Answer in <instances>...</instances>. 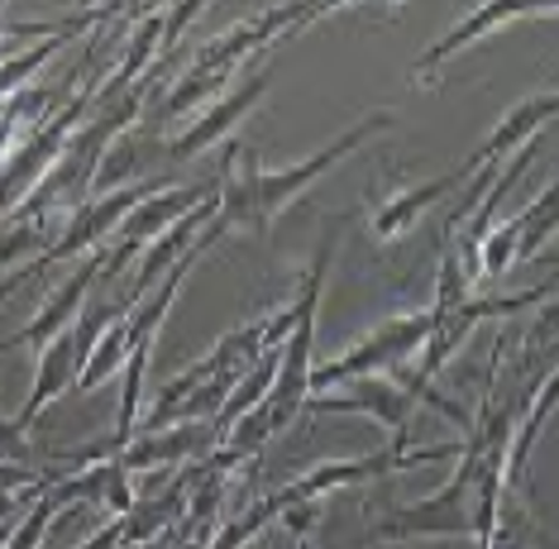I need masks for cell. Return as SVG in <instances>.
<instances>
[{
	"label": "cell",
	"instance_id": "obj_1",
	"mask_svg": "<svg viewBox=\"0 0 559 549\" xmlns=\"http://www.w3.org/2000/svg\"><path fill=\"white\" fill-rule=\"evenodd\" d=\"M397 124V110H368L349 124L345 134H335V144L316 148L311 158L292 163V168H263L259 148L245 139H225V163L215 177V225L230 235V229H249V235H269V225L283 215L292 201L301 196L311 182H321L330 168H340L345 158H354L368 139L383 134Z\"/></svg>",
	"mask_w": 559,
	"mask_h": 549
},
{
	"label": "cell",
	"instance_id": "obj_2",
	"mask_svg": "<svg viewBox=\"0 0 559 549\" xmlns=\"http://www.w3.org/2000/svg\"><path fill=\"white\" fill-rule=\"evenodd\" d=\"M330 259H335V225L325 220V235L321 244H316V259L307 267V277H301V291L292 297L297 306V325H292V335L283 339V349H277V378L269 387V397H263V411L273 420V435L277 430H287L297 411H307V397H311V349H316V311H321V291H325V273H330Z\"/></svg>",
	"mask_w": 559,
	"mask_h": 549
},
{
	"label": "cell",
	"instance_id": "obj_3",
	"mask_svg": "<svg viewBox=\"0 0 559 549\" xmlns=\"http://www.w3.org/2000/svg\"><path fill=\"white\" fill-rule=\"evenodd\" d=\"M430 335V311H412V315H392V321L373 325L368 335L345 349L335 363H316L311 368V397H321V392L340 387V382L349 378H368V373H392V368H402L406 359H416L421 354V344ZM307 397V402H311Z\"/></svg>",
	"mask_w": 559,
	"mask_h": 549
},
{
	"label": "cell",
	"instance_id": "obj_4",
	"mask_svg": "<svg viewBox=\"0 0 559 549\" xmlns=\"http://www.w3.org/2000/svg\"><path fill=\"white\" fill-rule=\"evenodd\" d=\"M450 535H464L474 540V497H468V482L454 474L444 488L416 497L406 506H392L383 521L368 526V545H402V540H450Z\"/></svg>",
	"mask_w": 559,
	"mask_h": 549
},
{
	"label": "cell",
	"instance_id": "obj_5",
	"mask_svg": "<svg viewBox=\"0 0 559 549\" xmlns=\"http://www.w3.org/2000/svg\"><path fill=\"white\" fill-rule=\"evenodd\" d=\"M307 411L311 416H368L373 426L388 430L392 450H412V440H406V426H412L416 397L402 387L397 378H388V373H368V378L340 382V387H330V392H321V397H311Z\"/></svg>",
	"mask_w": 559,
	"mask_h": 549
},
{
	"label": "cell",
	"instance_id": "obj_6",
	"mask_svg": "<svg viewBox=\"0 0 559 549\" xmlns=\"http://www.w3.org/2000/svg\"><path fill=\"white\" fill-rule=\"evenodd\" d=\"M536 15H555V0H488V5H474L460 24H454L450 34H440L421 58H412V68H406V86H421V92H436V86H440V72H444V62H454V58L464 53V48H474L478 38L498 34L502 24L536 20Z\"/></svg>",
	"mask_w": 559,
	"mask_h": 549
},
{
	"label": "cell",
	"instance_id": "obj_7",
	"mask_svg": "<svg viewBox=\"0 0 559 549\" xmlns=\"http://www.w3.org/2000/svg\"><path fill=\"white\" fill-rule=\"evenodd\" d=\"M340 10H349L345 0H316V5H273V10H263V15H253V20H239L235 29L215 34L211 44H201L197 53H192V62H206V68H235L239 58H253L259 48H269V44H277V38L307 29V24L325 20V15H340Z\"/></svg>",
	"mask_w": 559,
	"mask_h": 549
},
{
	"label": "cell",
	"instance_id": "obj_8",
	"mask_svg": "<svg viewBox=\"0 0 559 549\" xmlns=\"http://www.w3.org/2000/svg\"><path fill=\"white\" fill-rule=\"evenodd\" d=\"M148 191H154L148 182H134V187H124V191H110V196H86L82 206L72 211V220L62 225V235L29 263V273H44V267H53V263H68V259H86V253H96L120 229L124 215H130L139 201L148 196Z\"/></svg>",
	"mask_w": 559,
	"mask_h": 549
},
{
	"label": "cell",
	"instance_id": "obj_9",
	"mask_svg": "<svg viewBox=\"0 0 559 549\" xmlns=\"http://www.w3.org/2000/svg\"><path fill=\"white\" fill-rule=\"evenodd\" d=\"M269 82H273V62H259V68H249L245 76H239V86H230L225 96H215L211 106L201 110L197 120L187 124V130L168 144L173 163H192V158H201L206 148L221 144V139H230V134H235V124L245 120V115L259 106L263 96H269Z\"/></svg>",
	"mask_w": 559,
	"mask_h": 549
},
{
	"label": "cell",
	"instance_id": "obj_10",
	"mask_svg": "<svg viewBox=\"0 0 559 549\" xmlns=\"http://www.w3.org/2000/svg\"><path fill=\"white\" fill-rule=\"evenodd\" d=\"M221 435H215L211 420H187V426H168V430H148V435H134L130 444H120L116 464L124 474H158L168 464H182V458H197V454H211Z\"/></svg>",
	"mask_w": 559,
	"mask_h": 549
},
{
	"label": "cell",
	"instance_id": "obj_11",
	"mask_svg": "<svg viewBox=\"0 0 559 549\" xmlns=\"http://www.w3.org/2000/svg\"><path fill=\"white\" fill-rule=\"evenodd\" d=\"M559 115V96L555 92H545V96H531V100H521V106H512L502 115L498 124H492V134H488V144H478L468 158L460 163V172H464V182L474 172H498L507 158H512L516 148H526L531 139H536L545 124H550Z\"/></svg>",
	"mask_w": 559,
	"mask_h": 549
},
{
	"label": "cell",
	"instance_id": "obj_12",
	"mask_svg": "<svg viewBox=\"0 0 559 549\" xmlns=\"http://www.w3.org/2000/svg\"><path fill=\"white\" fill-rule=\"evenodd\" d=\"M100 263H106V244H100L96 253H86V259L78 263V273L68 277V283H58L53 287V297H48L39 306V315H34L29 325L20 330V335H10L0 349H20V344H34V349H44L53 335H62V330H72V321L82 315V306L86 297L96 291V273H100Z\"/></svg>",
	"mask_w": 559,
	"mask_h": 549
},
{
	"label": "cell",
	"instance_id": "obj_13",
	"mask_svg": "<svg viewBox=\"0 0 559 549\" xmlns=\"http://www.w3.org/2000/svg\"><path fill=\"white\" fill-rule=\"evenodd\" d=\"M211 196H215V177L211 182H197V187H154L130 215H124L110 239H116V244H130V249H148L163 229L177 225L187 211H197L201 201H211Z\"/></svg>",
	"mask_w": 559,
	"mask_h": 549
},
{
	"label": "cell",
	"instance_id": "obj_14",
	"mask_svg": "<svg viewBox=\"0 0 559 549\" xmlns=\"http://www.w3.org/2000/svg\"><path fill=\"white\" fill-rule=\"evenodd\" d=\"M555 397H559V378H555V368H545L531 397L521 392V402H526V416H521L516 426H512V440H507V458H502V492H507V497H521V492H526L531 454H536L540 430L550 426V416H555Z\"/></svg>",
	"mask_w": 559,
	"mask_h": 549
},
{
	"label": "cell",
	"instance_id": "obj_15",
	"mask_svg": "<svg viewBox=\"0 0 559 549\" xmlns=\"http://www.w3.org/2000/svg\"><path fill=\"white\" fill-rule=\"evenodd\" d=\"M78 387V349H72V330H62L39 349V363H34V382H29V397H24L20 416H10L20 430H29L34 420H39L48 406L58 397H68V392Z\"/></svg>",
	"mask_w": 559,
	"mask_h": 549
},
{
	"label": "cell",
	"instance_id": "obj_16",
	"mask_svg": "<svg viewBox=\"0 0 559 549\" xmlns=\"http://www.w3.org/2000/svg\"><path fill=\"white\" fill-rule=\"evenodd\" d=\"M110 15H120L116 5H106V10H86V15H72V24L62 34H53V38H39L34 48H20V53H10V58H0V106H5L10 96H20L24 86H29V76L34 72H44L48 62H53L62 48L72 44L82 29H92L96 20H110Z\"/></svg>",
	"mask_w": 559,
	"mask_h": 549
},
{
	"label": "cell",
	"instance_id": "obj_17",
	"mask_svg": "<svg viewBox=\"0 0 559 549\" xmlns=\"http://www.w3.org/2000/svg\"><path fill=\"white\" fill-rule=\"evenodd\" d=\"M460 187H464V172L454 168V172H440V177H430V182H416V187L397 191V196H388L383 206L373 211V235L378 239H402L426 211H436L440 201L450 196V191H460Z\"/></svg>",
	"mask_w": 559,
	"mask_h": 549
},
{
	"label": "cell",
	"instance_id": "obj_18",
	"mask_svg": "<svg viewBox=\"0 0 559 549\" xmlns=\"http://www.w3.org/2000/svg\"><path fill=\"white\" fill-rule=\"evenodd\" d=\"M230 72H235V68H206V62H187L177 82H163V92H158V100H154L158 120H177V115L197 110L201 100L225 96V82H230Z\"/></svg>",
	"mask_w": 559,
	"mask_h": 549
},
{
	"label": "cell",
	"instance_id": "obj_19",
	"mask_svg": "<svg viewBox=\"0 0 559 549\" xmlns=\"http://www.w3.org/2000/svg\"><path fill=\"white\" fill-rule=\"evenodd\" d=\"M130 321L124 315H116V321L106 325V335L96 339V349H92V359L82 363V373H78V392H92V387H100L106 378H116L120 368H124V359H130Z\"/></svg>",
	"mask_w": 559,
	"mask_h": 549
},
{
	"label": "cell",
	"instance_id": "obj_20",
	"mask_svg": "<svg viewBox=\"0 0 559 549\" xmlns=\"http://www.w3.org/2000/svg\"><path fill=\"white\" fill-rule=\"evenodd\" d=\"M134 172H139V144H134V134H120L116 144L100 153V163H96V172H92V187H86V196H110V191L134 187Z\"/></svg>",
	"mask_w": 559,
	"mask_h": 549
},
{
	"label": "cell",
	"instance_id": "obj_21",
	"mask_svg": "<svg viewBox=\"0 0 559 549\" xmlns=\"http://www.w3.org/2000/svg\"><path fill=\"white\" fill-rule=\"evenodd\" d=\"M48 244H53V239H48V220H34V215H24V220H0V273Z\"/></svg>",
	"mask_w": 559,
	"mask_h": 549
},
{
	"label": "cell",
	"instance_id": "obj_22",
	"mask_svg": "<svg viewBox=\"0 0 559 549\" xmlns=\"http://www.w3.org/2000/svg\"><path fill=\"white\" fill-rule=\"evenodd\" d=\"M555 235V187H545L526 211H521V235H516V263L536 259L540 244Z\"/></svg>",
	"mask_w": 559,
	"mask_h": 549
},
{
	"label": "cell",
	"instance_id": "obj_23",
	"mask_svg": "<svg viewBox=\"0 0 559 549\" xmlns=\"http://www.w3.org/2000/svg\"><path fill=\"white\" fill-rule=\"evenodd\" d=\"M53 474H34L29 464H0V497H39Z\"/></svg>",
	"mask_w": 559,
	"mask_h": 549
},
{
	"label": "cell",
	"instance_id": "obj_24",
	"mask_svg": "<svg viewBox=\"0 0 559 549\" xmlns=\"http://www.w3.org/2000/svg\"><path fill=\"white\" fill-rule=\"evenodd\" d=\"M316 521H321V502H292V506H283L277 526H283L287 540H311Z\"/></svg>",
	"mask_w": 559,
	"mask_h": 549
},
{
	"label": "cell",
	"instance_id": "obj_25",
	"mask_svg": "<svg viewBox=\"0 0 559 549\" xmlns=\"http://www.w3.org/2000/svg\"><path fill=\"white\" fill-rule=\"evenodd\" d=\"M29 430H20L15 420H0V464H20V454H24V440Z\"/></svg>",
	"mask_w": 559,
	"mask_h": 549
},
{
	"label": "cell",
	"instance_id": "obj_26",
	"mask_svg": "<svg viewBox=\"0 0 559 549\" xmlns=\"http://www.w3.org/2000/svg\"><path fill=\"white\" fill-rule=\"evenodd\" d=\"M78 549H124V540H120V521H106V526H100L92 540L78 545Z\"/></svg>",
	"mask_w": 559,
	"mask_h": 549
},
{
	"label": "cell",
	"instance_id": "obj_27",
	"mask_svg": "<svg viewBox=\"0 0 559 549\" xmlns=\"http://www.w3.org/2000/svg\"><path fill=\"white\" fill-rule=\"evenodd\" d=\"M144 549H163V545H144Z\"/></svg>",
	"mask_w": 559,
	"mask_h": 549
},
{
	"label": "cell",
	"instance_id": "obj_28",
	"mask_svg": "<svg viewBox=\"0 0 559 549\" xmlns=\"http://www.w3.org/2000/svg\"><path fill=\"white\" fill-rule=\"evenodd\" d=\"M0 34H5V20H0Z\"/></svg>",
	"mask_w": 559,
	"mask_h": 549
}]
</instances>
